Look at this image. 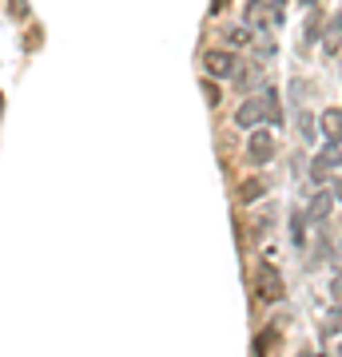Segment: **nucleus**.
Listing matches in <instances>:
<instances>
[{"label":"nucleus","instance_id":"423d86ee","mask_svg":"<svg viewBox=\"0 0 342 357\" xmlns=\"http://www.w3.org/2000/svg\"><path fill=\"white\" fill-rule=\"evenodd\" d=\"M330 211H334V195L330 191H314V195L307 198V223H326L330 218Z\"/></svg>","mask_w":342,"mask_h":357},{"label":"nucleus","instance_id":"6e6552de","mask_svg":"<svg viewBox=\"0 0 342 357\" xmlns=\"http://www.w3.org/2000/svg\"><path fill=\"white\" fill-rule=\"evenodd\" d=\"M323 48L330 52V56L342 48V17H330V20H326V28H323Z\"/></svg>","mask_w":342,"mask_h":357},{"label":"nucleus","instance_id":"393cba45","mask_svg":"<svg viewBox=\"0 0 342 357\" xmlns=\"http://www.w3.org/2000/svg\"><path fill=\"white\" fill-rule=\"evenodd\" d=\"M339 357H342V338H339Z\"/></svg>","mask_w":342,"mask_h":357},{"label":"nucleus","instance_id":"f8f14e48","mask_svg":"<svg viewBox=\"0 0 342 357\" xmlns=\"http://www.w3.org/2000/svg\"><path fill=\"white\" fill-rule=\"evenodd\" d=\"M319 159H323L330 171H334V167H342V143H334V139H330V143L323 147V155H319Z\"/></svg>","mask_w":342,"mask_h":357},{"label":"nucleus","instance_id":"ddd939ff","mask_svg":"<svg viewBox=\"0 0 342 357\" xmlns=\"http://www.w3.org/2000/svg\"><path fill=\"white\" fill-rule=\"evenodd\" d=\"M310 183H319V187H326V183H330V167H326L323 159L310 163Z\"/></svg>","mask_w":342,"mask_h":357},{"label":"nucleus","instance_id":"9b49d317","mask_svg":"<svg viewBox=\"0 0 342 357\" xmlns=\"http://www.w3.org/2000/svg\"><path fill=\"white\" fill-rule=\"evenodd\" d=\"M278 341H283V338H278V329H275V325H267V329L259 334V341H255V357H267Z\"/></svg>","mask_w":342,"mask_h":357},{"label":"nucleus","instance_id":"4be33fe9","mask_svg":"<svg viewBox=\"0 0 342 357\" xmlns=\"http://www.w3.org/2000/svg\"><path fill=\"white\" fill-rule=\"evenodd\" d=\"M330 195H334V203L342 207V178H330Z\"/></svg>","mask_w":342,"mask_h":357},{"label":"nucleus","instance_id":"0eeeda50","mask_svg":"<svg viewBox=\"0 0 342 357\" xmlns=\"http://www.w3.org/2000/svg\"><path fill=\"white\" fill-rule=\"evenodd\" d=\"M319 127H323V135H326V139L342 143V108H330V112H323Z\"/></svg>","mask_w":342,"mask_h":357},{"label":"nucleus","instance_id":"f257e3e1","mask_svg":"<svg viewBox=\"0 0 342 357\" xmlns=\"http://www.w3.org/2000/svg\"><path fill=\"white\" fill-rule=\"evenodd\" d=\"M263 119H271L275 127L283 123V108H278L275 88H263L259 96H247L243 103H239V112H235V123H239V127H255Z\"/></svg>","mask_w":342,"mask_h":357},{"label":"nucleus","instance_id":"1a4fd4ad","mask_svg":"<svg viewBox=\"0 0 342 357\" xmlns=\"http://www.w3.org/2000/svg\"><path fill=\"white\" fill-rule=\"evenodd\" d=\"M267 195V178H247L243 187H239V203H259V198Z\"/></svg>","mask_w":342,"mask_h":357},{"label":"nucleus","instance_id":"39448f33","mask_svg":"<svg viewBox=\"0 0 342 357\" xmlns=\"http://www.w3.org/2000/svg\"><path fill=\"white\" fill-rule=\"evenodd\" d=\"M203 68H207V76L227 80V76L239 72V60H235V52H207V56H203Z\"/></svg>","mask_w":342,"mask_h":357},{"label":"nucleus","instance_id":"b1692460","mask_svg":"<svg viewBox=\"0 0 342 357\" xmlns=\"http://www.w3.org/2000/svg\"><path fill=\"white\" fill-rule=\"evenodd\" d=\"M303 4H307V8H310V4H319V0H303Z\"/></svg>","mask_w":342,"mask_h":357},{"label":"nucleus","instance_id":"6ab92c4d","mask_svg":"<svg viewBox=\"0 0 342 357\" xmlns=\"http://www.w3.org/2000/svg\"><path fill=\"white\" fill-rule=\"evenodd\" d=\"M24 48H28V52H36V48H40V28H32V32L24 36Z\"/></svg>","mask_w":342,"mask_h":357},{"label":"nucleus","instance_id":"a878e982","mask_svg":"<svg viewBox=\"0 0 342 357\" xmlns=\"http://www.w3.org/2000/svg\"><path fill=\"white\" fill-rule=\"evenodd\" d=\"M303 357H307V354H303Z\"/></svg>","mask_w":342,"mask_h":357},{"label":"nucleus","instance_id":"9d476101","mask_svg":"<svg viewBox=\"0 0 342 357\" xmlns=\"http://www.w3.org/2000/svg\"><path fill=\"white\" fill-rule=\"evenodd\" d=\"M319 32H323V12H314V4H310L307 24H303V44H314V40H319Z\"/></svg>","mask_w":342,"mask_h":357},{"label":"nucleus","instance_id":"f3484780","mask_svg":"<svg viewBox=\"0 0 342 357\" xmlns=\"http://www.w3.org/2000/svg\"><path fill=\"white\" fill-rule=\"evenodd\" d=\"M231 44H251V28H227Z\"/></svg>","mask_w":342,"mask_h":357},{"label":"nucleus","instance_id":"7ed1b4c3","mask_svg":"<svg viewBox=\"0 0 342 357\" xmlns=\"http://www.w3.org/2000/svg\"><path fill=\"white\" fill-rule=\"evenodd\" d=\"M283 278H278V270L275 266H259V270H255V298H259V302H278V298H283Z\"/></svg>","mask_w":342,"mask_h":357},{"label":"nucleus","instance_id":"2eb2a0df","mask_svg":"<svg viewBox=\"0 0 342 357\" xmlns=\"http://www.w3.org/2000/svg\"><path fill=\"white\" fill-rule=\"evenodd\" d=\"M199 88H203V99H207L211 108H219V99H223V92L215 88V80H203V83H199Z\"/></svg>","mask_w":342,"mask_h":357},{"label":"nucleus","instance_id":"20e7f679","mask_svg":"<svg viewBox=\"0 0 342 357\" xmlns=\"http://www.w3.org/2000/svg\"><path fill=\"white\" fill-rule=\"evenodd\" d=\"M275 135L271 131H251V139H247V159L255 163V167H263V163L275 159Z\"/></svg>","mask_w":342,"mask_h":357},{"label":"nucleus","instance_id":"dca6fc26","mask_svg":"<svg viewBox=\"0 0 342 357\" xmlns=\"http://www.w3.org/2000/svg\"><path fill=\"white\" fill-rule=\"evenodd\" d=\"M298 131H303V139H307V143H314V119H310L307 112L298 115Z\"/></svg>","mask_w":342,"mask_h":357},{"label":"nucleus","instance_id":"f03ea898","mask_svg":"<svg viewBox=\"0 0 342 357\" xmlns=\"http://www.w3.org/2000/svg\"><path fill=\"white\" fill-rule=\"evenodd\" d=\"M283 4L287 0H247V8H243V17L247 24H283Z\"/></svg>","mask_w":342,"mask_h":357},{"label":"nucleus","instance_id":"412c9836","mask_svg":"<svg viewBox=\"0 0 342 357\" xmlns=\"http://www.w3.org/2000/svg\"><path fill=\"white\" fill-rule=\"evenodd\" d=\"M326 329H330V334H342V306H339V314H334V318L326 322Z\"/></svg>","mask_w":342,"mask_h":357},{"label":"nucleus","instance_id":"a211bd4d","mask_svg":"<svg viewBox=\"0 0 342 357\" xmlns=\"http://www.w3.org/2000/svg\"><path fill=\"white\" fill-rule=\"evenodd\" d=\"M8 8H12V17H28V0H8Z\"/></svg>","mask_w":342,"mask_h":357},{"label":"nucleus","instance_id":"5701e85b","mask_svg":"<svg viewBox=\"0 0 342 357\" xmlns=\"http://www.w3.org/2000/svg\"><path fill=\"white\" fill-rule=\"evenodd\" d=\"M227 8V0H211V12H223Z\"/></svg>","mask_w":342,"mask_h":357},{"label":"nucleus","instance_id":"aec40b11","mask_svg":"<svg viewBox=\"0 0 342 357\" xmlns=\"http://www.w3.org/2000/svg\"><path fill=\"white\" fill-rule=\"evenodd\" d=\"M330 298L342 306V274H334V282H330Z\"/></svg>","mask_w":342,"mask_h":357},{"label":"nucleus","instance_id":"4468645a","mask_svg":"<svg viewBox=\"0 0 342 357\" xmlns=\"http://www.w3.org/2000/svg\"><path fill=\"white\" fill-rule=\"evenodd\" d=\"M303 223H307V214H303V211H294V214H291V238H294V246H303V243H307V234H303Z\"/></svg>","mask_w":342,"mask_h":357}]
</instances>
